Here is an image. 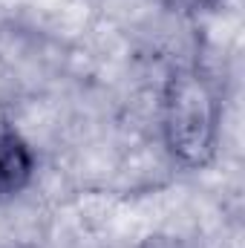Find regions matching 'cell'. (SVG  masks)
<instances>
[{"mask_svg":"<svg viewBox=\"0 0 245 248\" xmlns=\"http://www.w3.org/2000/svg\"><path fill=\"white\" fill-rule=\"evenodd\" d=\"M162 127L170 153L187 165L211 162L219 136V101L208 78L196 69H179L165 87Z\"/></svg>","mask_w":245,"mask_h":248,"instance_id":"obj_1","label":"cell"},{"mask_svg":"<svg viewBox=\"0 0 245 248\" xmlns=\"http://www.w3.org/2000/svg\"><path fill=\"white\" fill-rule=\"evenodd\" d=\"M32 150L15 130H0V196L20 193L32 179Z\"/></svg>","mask_w":245,"mask_h":248,"instance_id":"obj_2","label":"cell"}]
</instances>
